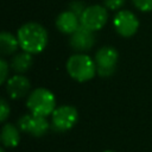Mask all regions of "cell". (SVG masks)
Returning a JSON list of instances; mask_svg holds the SVG:
<instances>
[{
  "label": "cell",
  "mask_w": 152,
  "mask_h": 152,
  "mask_svg": "<svg viewBox=\"0 0 152 152\" xmlns=\"http://www.w3.org/2000/svg\"><path fill=\"white\" fill-rule=\"evenodd\" d=\"M17 38L19 40L20 49L31 55L42 52L48 45V31L38 23H26L17 31Z\"/></svg>",
  "instance_id": "obj_1"
},
{
  "label": "cell",
  "mask_w": 152,
  "mask_h": 152,
  "mask_svg": "<svg viewBox=\"0 0 152 152\" xmlns=\"http://www.w3.org/2000/svg\"><path fill=\"white\" fill-rule=\"evenodd\" d=\"M65 68L69 76L77 82H87L97 72L94 58L86 53L71 55L66 61Z\"/></svg>",
  "instance_id": "obj_2"
},
{
  "label": "cell",
  "mask_w": 152,
  "mask_h": 152,
  "mask_svg": "<svg viewBox=\"0 0 152 152\" xmlns=\"http://www.w3.org/2000/svg\"><path fill=\"white\" fill-rule=\"evenodd\" d=\"M26 106L30 113L46 118L56 109V97L46 88H36L28 94Z\"/></svg>",
  "instance_id": "obj_3"
},
{
  "label": "cell",
  "mask_w": 152,
  "mask_h": 152,
  "mask_svg": "<svg viewBox=\"0 0 152 152\" xmlns=\"http://www.w3.org/2000/svg\"><path fill=\"white\" fill-rule=\"evenodd\" d=\"M96 64V71L101 77H109L112 76L118 66L119 62V52L115 48L110 45H106L100 48L95 52L94 57Z\"/></svg>",
  "instance_id": "obj_4"
},
{
  "label": "cell",
  "mask_w": 152,
  "mask_h": 152,
  "mask_svg": "<svg viewBox=\"0 0 152 152\" xmlns=\"http://www.w3.org/2000/svg\"><path fill=\"white\" fill-rule=\"evenodd\" d=\"M77 120V109L70 104H62L56 107L51 114V127L57 132H66L76 125Z\"/></svg>",
  "instance_id": "obj_5"
},
{
  "label": "cell",
  "mask_w": 152,
  "mask_h": 152,
  "mask_svg": "<svg viewBox=\"0 0 152 152\" xmlns=\"http://www.w3.org/2000/svg\"><path fill=\"white\" fill-rule=\"evenodd\" d=\"M108 20V11L104 6L101 5H90L87 6L82 15L80 17L81 26L96 32L100 31Z\"/></svg>",
  "instance_id": "obj_6"
},
{
  "label": "cell",
  "mask_w": 152,
  "mask_h": 152,
  "mask_svg": "<svg viewBox=\"0 0 152 152\" xmlns=\"http://www.w3.org/2000/svg\"><path fill=\"white\" fill-rule=\"evenodd\" d=\"M113 26L119 36L129 38L137 33L139 28V20L133 12L128 10H120L114 15Z\"/></svg>",
  "instance_id": "obj_7"
},
{
  "label": "cell",
  "mask_w": 152,
  "mask_h": 152,
  "mask_svg": "<svg viewBox=\"0 0 152 152\" xmlns=\"http://www.w3.org/2000/svg\"><path fill=\"white\" fill-rule=\"evenodd\" d=\"M17 124H18V127L20 131L28 133L36 138L43 137L50 127V124L45 116L34 115L32 113H30V114L26 113V114L21 115Z\"/></svg>",
  "instance_id": "obj_8"
},
{
  "label": "cell",
  "mask_w": 152,
  "mask_h": 152,
  "mask_svg": "<svg viewBox=\"0 0 152 152\" xmlns=\"http://www.w3.org/2000/svg\"><path fill=\"white\" fill-rule=\"evenodd\" d=\"M69 43H70V46L72 48V50L77 51L80 53H83V52L91 50V48L94 46L95 34L93 31H90L83 26H80V28L70 36Z\"/></svg>",
  "instance_id": "obj_9"
},
{
  "label": "cell",
  "mask_w": 152,
  "mask_h": 152,
  "mask_svg": "<svg viewBox=\"0 0 152 152\" xmlns=\"http://www.w3.org/2000/svg\"><path fill=\"white\" fill-rule=\"evenodd\" d=\"M30 89H31L30 80L21 74L8 77V80L6 81V93L13 100H19L25 97L27 94H30L28 93Z\"/></svg>",
  "instance_id": "obj_10"
},
{
  "label": "cell",
  "mask_w": 152,
  "mask_h": 152,
  "mask_svg": "<svg viewBox=\"0 0 152 152\" xmlns=\"http://www.w3.org/2000/svg\"><path fill=\"white\" fill-rule=\"evenodd\" d=\"M56 26L59 32L71 36L81 26L80 17L76 15L74 12H71L70 10L63 11L62 13L58 14V17L56 19Z\"/></svg>",
  "instance_id": "obj_11"
},
{
  "label": "cell",
  "mask_w": 152,
  "mask_h": 152,
  "mask_svg": "<svg viewBox=\"0 0 152 152\" xmlns=\"http://www.w3.org/2000/svg\"><path fill=\"white\" fill-rule=\"evenodd\" d=\"M0 140H1V144L5 147H8V148L15 147L20 141V129H19V127L13 125V124H10V122L5 124L1 128Z\"/></svg>",
  "instance_id": "obj_12"
},
{
  "label": "cell",
  "mask_w": 152,
  "mask_h": 152,
  "mask_svg": "<svg viewBox=\"0 0 152 152\" xmlns=\"http://www.w3.org/2000/svg\"><path fill=\"white\" fill-rule=\"evenodd\" d=\"M33 64V57L31 53L23 51L19 53H15L10 63V66L13 71L18 72V74H24L26 72Z\"/></svg>",
  "instance_id": "obj_13"
},
{
  "label": "cell",
  "mask_w": 152,
  "mask_h": 152,
  "mask_svg": "<svg viewBox=\"0 0 152 152\" xmlns=\"http://www.w3.org/2000/svg\"><path fill=\"white\" fill-rule=\"evenodd\" d=\"M18 48H20L19 45V40L17 38V36L10 33V32H1L0 34V52L4 56H11L13 55Z\"/></svg>",
  "instance_id": "obj_14"
},
{
  "label": "cell",
  "mask_w": 152,
  "mask_h": 152,
  "mask_svg": "<svg viewBox=\"0 0 152 152\" xmlns=\"http://www.w3.org/2000/svg\"><path fill=\"white\" fill-rule=\"evenodd\" d=\"M134 7L141 12H151L152 11V0H132Z\"/></svg>",
  "instance_id": "obj_15"
},
{
  "label": "cell",
  "mask_w": 152,
  "mask_h": 152,
  "mask_svg": "<svg viewBox=\"0 0 152 152\" xmlns=\"http://www.w3.org/2000/svg\"><path fill=\"white\" fill-rule=\"evenodd\" d=\"M8 72H10V65L8 63L1 58L0 59V83L4 84L8 80Z\"/></svg>",
  "instance_id": "obj_16"
},
{
  "label": "cell",
  "mask_w": 152,
  "mask_h": 152,
  "mask_svg": "<svg viewBox=\"0 0 152 152\" xmlns=\"http://www.w3.org/2000/svg\"><path fill=\"white\" fill-rule=\"evenodd\" d=\"M126 0H103V5L107 10L110 11H120L125 5Z\"/></svg>",
  "instance_id": "obj_17"
},
{
  "label": "cell",
  "mask_w": 152,
  "mask_h": 152,
  "mask_svg": "<svg viewBox=\"0 0 152 152\" xmlns=\"http://www.w3.org/2000/svg\"><path fill=\"white\" fill-rule=\"evenodd\" d=\"M86 7H87V6L84 5V2H83V1H80V0H75V1H72V2L69 5V10H70L71 12H74L76 15H78V17L82 15V13L84 12Z\"/></svg>",
  "instance_id": "obj_18"
},
{
  "label": "cell",
  "mask_w": 152,
  "mask_h": 152,
  "mask_svg": "<svg viewBox=\"0 0 152 152\" xmlns=\"http://www.w3.org/2000/svg\"><path fill=\"white\" fill-rule=\"evenodd\" d=\"M10 112H11L10 104L7 103V101L5 99H1L0 100V121L1 122L6 121V119L10 115Z\"/></svg>",
  "instance_id": "obj_19"
},
{
  "label": "cell",
  "mask_w": 152,
  "mask_h": 152,
  "mask_svg": "<svg viewBox=\"0 0 152 152\" xmlns=\"http://www.w3.org/2000/svg\"><path fill=\"white\" fill-rule=\"evenodd\" d=\"M103 152H115V151H113V150H106V151H103Z\"/></svg>",
  "instance_id": "obj_20"
},
{
  "label": "cell",
  "mask_w": 152,
  "mask_h": 152,
  "mask_svg": "<svg viewBox=\"0 0 152 152\" xmlns=\"http://www.w3.org/2000/svg\"><path fill=\"white\" fill-rule=\"evenodd\" d=\"M0 152H5V148H4V147H1V148H0Z\"/></svg>",
  "instance_id": "obj_21"
}]
</instances>
